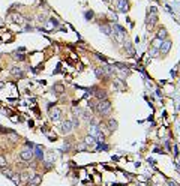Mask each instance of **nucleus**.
<instances>
[{
  "label": "nucleus",
  "mask_w": 180,
  "mask_h": 186,
  "mask_svg": "<svg viewBox=\"0 0 180 186\" xmlns=\"http://www.w3.org/2000/svg\"><path fill=\"white\" fill-rule=\"evenodd\" d=\"M167 36H168V33H167V30H165V29H159V30H158V33H156V38H158V39H161V41H165V39H167Z\"/></svg>",
  "instance_id": "10"
},
{
  "label": "nucleus",
  "mask_w": 180,
  "mask_h": 186,
  "mask_svg": "<svg viewBox=\"0 0 180 186\" xmlns=\"http://www.w3.org/2000/svg\"><path fill=\"white\" fill-rule=\"evenodd\" d=\"M86 147H87L86 144H80V146H78V149H80V150H84Z\"/></svg>",
  "instance_id": "25"
},
{
  "label": "nucleus",
  "mask_w": 180,
  "mask_h": 186,
  "mask_svg": "<svg viewBox=\"0 0 180 186\" xmlns=\"http://www.w3.org/2000/svg\"><path fill=\"white\" fill-rule=\"evenodd\" d=\"M36 155H38V158H39V159H41V158L44 156V152H42V150H41L39 147H36Z\"/></svg>",
  "instance_id": "24"
},
{
  "label": "nucleus",
  "mask_w": 180,
  "mask_h": 186,
  "mask_svg": "<svg viewBox=\"0 0 180 186\" xmlns=\"http://www.w3.org/2000/svg\"><path fill=\"white\" fill-rule=\"evenodd\" d=\"M95 110L99 113L101 116H108L111 113V102L108 99H102V101H98V104L95 107Z\"/></svg>",
  "instance_id": "1"
},
{
  "label": "nucleus",
  "mask_w": 180,
  "mask_h": 186,
  "mask_svg": "<svg viewBox=\"0 0 180 186\" xmlns=\"http://www.w3.org/2000/svg\"><path fill=\"white\" fill-rule=\"evenodd\" d=\"M33 155H35V152L32 150V146L29 147V144H27V147L21 150L20 158H21L23 161H32V159H33Z\"/></svg>",
  "instance_id": "2"
},
{
  "label": "nucleus",
  "mask_w": 180,
  "mask_h": 186,
  "mask_svg": "<svg viewBox=\"0 0 180 186\" xmlns=\"http://www.w3.org/2000/svg\"><path fill=\"white\" fill-rule=\"evenodd\" d=\"M53 90H54L57 95H62V93H63V90H65V87H63V84H54Z\"/></svg>",
  "instance_id": "14"
},
{
  "label": "nucleus",
  "mask_w": 180,
  "mask_h": 186,
  "mask_svg": "<svg viewBox=\"0 0 180 186\" xmlns=\"http://www.w3.org/2000/svg\"><path fill=\"white\" fill-rule=\"evenodd\" d=\"M96 75H98V77H104V75H105V74H104V69L98 68V69H96Z\"/></svg>",
  "instance_id": "23"
},
{
  "label": "nucleus",
  "mask_w": 180,
  "mask_h": 186,
  "mask_svg": "<svg viewBox=\"0 0 180 186\" xmlns=\"http://www.w3.org/2000/svg\"><path fill=\"white\" fill-rule=\"evenodd\" d=\"M11 180H12L15 185H20V183H21V179H20V174H18V173H14V174L11 176Z\"/></svg>",
  "instance_id": "15"
},
{
  "label": "nucleus",
  "mask_w": 180,
  "mask_h": 186,
  "mask_svg": "<svg viewBox=\"0 0 180 186\" xmlns=\"http://www.w3.org/2000/svg\"><path fill=\"white\" fill-rule=\"evenodd\" d=\"M42 182V177L39 174H33L32 179L27 182V186H39V183Z\"/></svg>",
  "instance_id": "4"
},
{
  "label": "nucleus",
  "mask_w": 180,
  "mask_h": 186,
  "mask_svg": "<svg viewBox=\"0 0 180 186\" xmlns=\"http://www.w3.org/2000/svg\"><path fill=\"white\" fill-rule=\"evenodd\" d=\"M101 30L105 33V35H113V32H111L113 29H111L110 26H107V24H102V26H101Z\"/></svg>",
  "instance_id": "16"
},
{
  "label": "nucleus",
  "mask_w": 180,
  "mask_h": 186,
  "mask_svg": "<svg viewBox=\"0 0 180 186\" xmlns=\"http://www.w3.org/2000/svg\"><path fill=\"white\" fill-rule=\"evenodd\" d=\"M14 59H15V60H23V59H24V54H20V53H14Z\"/></svg>",
  "instance_id": "20"
},
{
  "label": "nucleus",
  "mask_w": 180,
  "mask_h": 186,
  "mask_svg": "<svg viewBox=\"0 0 180 186\" xmlns=\"http://www.w3.org/2000/svg\"><path fill=\"white\" fill-rule=\"evenodd\" d=\"M32 176H33V174H32V173H29V171H23L21 174H20V179H21V182H29L30 179H32Z\"/></svg>",
  "instance_id": "13"
},
{
  "label": "nucleus",
  "mask_w": 180,
  "mask_h": 186,
  "mask_svg": "<svg viewBox=\"0 0 180 186\" xmlns=\"http://www.w3.org/2000/svg\"><path fill=\"white\" fill-rule=\"evenodd\" d=\"M171 50V41L170 39H165L162 42V45H161V48H159V51L162 53V54H168V51Z\"/></svg>",
  "instance_id": "3"
},
{
  "label": "nucleus",
  "mask_w": 180,
  "mask_h": 186,
  "mask_svg": "<svg viewBox=\"0 0 180 186\" xmlns=\"http://www.w3.org/2000/svg\"><path fill=\"white\" fill-rule=\"evenodd\" d=\"M162 42H164V41H161V39L155 38V39H153V44H152V47H153L155 50H159V48H161V45H162Z\"/></svg>",
  "instance_id": "17"
},
{
  "label": "nucleus",
  "mask_w": 180,
  "mask_h": 186,
  "mask_svg": "<svg viewBox=\"0 0 180 186\" xmlns=\"http://www.w3.org/2000/svg\"><path fill=\"white\" fill-rule=\"evenodd\" d=\"M6 165H8V159L3 155H0V168H5Z\"/></svg>",
  "instance_id": "18"
},
{
  "label": "nucleus",
  "mask_w": 180,
  "mask_h": 186,
  "mask_svg": "<svg viewBox=\"0 0 180 186\" xmlns=\"http://www.w3.org/2000/svg\"><path fill=\"white\" fill-rule=\"evenodd\" d=\"M3 174H5L8 179H11V176L14 174V171H12V170H5V171H3Z\"/></svg>",
  "instance_id": "22"
},
{
  "label": "nucleus",
  "mask_w": 180,
  "mask_h": 186,
  "mask_svg": "<svg viewBox=\"0 0 180 186\" xmlns=\"http://www.w3.org/2000/svg\"><path fill=\"white\" fill-rule=\"evenodd\" d=\"M11 74L14 75V77H23L24 75V72H23V69L20 66H14L12 69H11Z\"/></svg>",
  "instance_id": "8"
},
{
  "label": "nucleus",
  "mask_w": 180,
  "mask_h": 186,
  "mask_svg": "<svg viewBox=\"0 0 180 186\" xmlns=\"http://www.w3.org/2000/svg\"><path fill=\"white\" fill-rule=\"evenodd\" d=\"M12 21L21 24V23H23V17H21V15H12Z\"/></svg>",
  "instance_id": "19"
},
{
  "label": "nucleus",
  "mask_w": 180,
  "mask_h": 186,
  "mask_svg": "<svg viewBox=\"0 0 180 186\" xmlns=\"http://www.w3.org/2000/svg\"><path fill=\"white\" fill-rule=\"evenodd\" d=\"M117 120H114V119H110L108 120V132L111 134V132H114V131H116L117 129Z\"/></svg>",
  "instance_id": "9"
},
{
  "label": "nucleus",
  "mask_w": 180,
  "mask_h": 186,
  "mask_svg": "<svg viewBox=\"0 0 180 186\" xmlns=\"http://www.w3.org/2000/svg\"><path fill=\"white\" fill-rule=\"evenodd\" d=\"M117 9L120 12H126L129 9V3H128V0H119V3H117Z\"/></svg>",
  "instance_id": "7"
},
{
  "label": "nucleus",
  "mask_w": 180,
  "mask_h": 186,
  "mask_svg": "<svg viewBox=\"0 0 180 186\" xmlns=\"http://www.w3.org/2000/svg\"><path fill=\"white\" fill-rule=\"evenodd\" d=\"M84 144L86 146H95L96 144V138L92 137V135H87V137L84 138Z\"/></svg>",
  "instance_id": "12"
},
{
  "label": "nucleus",
  "mask_w": 180,
  "mask_h": 186,
  "mask_svg": "<svg viewBox=\"0 0 180 186\" xmlns=\"http://www.w3.org/2000/svg\"><path fill=\"white\" fill-rule=\"evenodd\" d=\"M72 129H74V126H72L71 120H65V122L62 123V132H63V134H71Z\"/></svg>",
  "instance_id": "5"
},
{
  "label": "nucleus",
  "mask_w": 180,
  "mask_h": 186,
  "mask_svg": "<svg viewBox=\"0 0 180 186\" xmlns=\"http://www.w3.org/2000/svg\"><path fill=\"white\" fill-rule=\"evenodd\" d=\"M71 123H72V126H74V128H78V126H80V120L77 119V117H74V120H72Z\"/></svg>",
  "instance_id": "21"
},
{
  "label": "nucleus",
  "mask_w": 180,
  "mask_h": 186,
  "mask_svg": "<svg viewBox=\"0 0 180 186\" xmlns=\"http://www.w3.org/2000/svg\"><path fill=\"white\" fill-rule=\"evenodd\" d=\"M156 9H152V15H149V20H147V24H150V27L156 23Z\"/></svg>",
  "instance_id": "11"
},
{
  "label": "nucleus",
  "mask_w": 180,
  "mask_h": 186,
  "mask_svg": "<svg viewBox=\"0 0 180 186\" xmlns=\"http://www.w3.org/2000/svg\"><path fill=\"white\" fill-rule=\"evenodd\" d=\"M3 87H5V84H3V83H0V89H3Z\"/></svg>",
  "instance_id": "26"
},
{
  "label": "nucleus",
  "mask_w": 180,
  "mask_h": 186,
  "mask_svg": "<svg viewBox=\"0 0 180 186\" xmlns=\"http://www.w3.org/2000/svg\"><path fill=\"white\" fill-rule=\"evenodd\" d=\"M60 116H62V111H60L59 108H51V110H50V117H51V120L59 122Z\"/></svg>",
  "instance_id": "6"
}]
</instances>
